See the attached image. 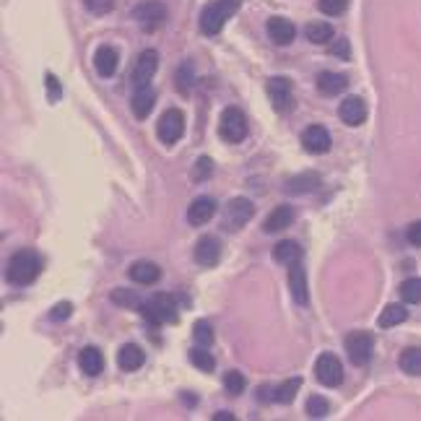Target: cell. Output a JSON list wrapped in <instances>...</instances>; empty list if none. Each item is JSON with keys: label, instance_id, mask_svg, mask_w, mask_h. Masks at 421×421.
Returning <instances> with one entry per match:
<instances>
[{"label": "cell", "instance_id": "41", "mask_svg": "<svg viewBox=\"0 0 421 421\" xmlns=\"http://www.w3.org/2000/svg\"><path fill=\"white\" fill-rule=\"evenodd\" d=\"M331 53L339 55V58H346V60H348V55H351V47H348L346 39H336V42H333V47H331Z\"/></svg>", "mask_w": 421, "mask_h": 421}, {"label": "cell", "instance_id": "35", "mask_svg": "<svg viewBox=\"0 0 421 421\" xmlns=\"http://www.w3.org/2000/svg\"><path fill=\"white\" fill-rule=\"evenodd\" d=\"M224 388L229 395H240V393L245 390V377H242L237 369H229L224 375Z\"/></svg>", "mask_w": 421, "mask_h": 421}, {"label": "cell", "instance_id": "37", "mask_svg": "<svg viewBox=\"0 0 421 421\" xmlns=\"http://www.w3.org/2000/svg\"><path fill=\"white\" fill-rule=\"evenodd\" d=\"M190 86H193V65L190 63H182L180 70H177V89L182 94H190Z\"/></svg>", "mask_w": 421, "mask_h": 421}, {"label": "cell", "instance_id": "15", "mask_svg": "<svg viewBox=\"0 0 421 421\" xmlns=\"http://www.w3.org/2000/svg\"><path fill=\"white\" fill-rule=\"evenodd\" d=\"M268 37L273 39V45H292L294 37H297V29H294V23L289 18H281V16H273L268 18Z\"/></svg>", "mask_w": 421, "mask_h": 421}, {"label": "cell", "instance_id": "1", "mask_svg": "<svg viewBox=\"0 0 421 421\" xmlns=\"http://www.w3.org/2000/svg\"><path fill=\"white\" fill-rule=\"evenodd\" d=\"M39 273H42V257H39L34 250H18V252L11 255V260H8L6 279L14 286H29Z\"/></svg>", "mask_w": 421, "mask_h": 421}, {"label": "cell", "instance_id": "11", "mask_svg": "<svg viewBox=\"0 0 421 421\" xmlns=\"http://www.w3.org/2000/svg\"><path fill=\"white\" fill-rule=\"evenodd\" d=\"M268 99L273 102L276 112H289L294 107V91L289 78H271L268 81Z\"/></svg>", "mask_w": 421, "mask_h": 421}, {"label": "cell", "instance_id": "26", "mask_svg": "<svg viewBox=\"0 0 421 421\" xmlns=\"http://www.w3.org/2000/svg\"><path fill=\"white\" fill-rule=\"evenodd\" d=\"M408 320V309L403 304H388L383 309V315L377 317V325L380 328H395V325L406 323Z\"/></svg>", "mask_w": 421, "mask_h": 421}, {"label": "cell", "instance_id": "28", "mask_svg": "<svg viewBox=\"0 0 421 421\" xmlns=\"http://www.w3.org/2000/svg\"><path fill=\"white\" fill-rule=\"evenodd\" d=\"M398 367L406 372V375L421 377V348H406V351L398 356Z\"/></svg>", "mask_w": 421, "mask_h": 421}, {"label": "cell", "instance_id": "33", "mask_svg": "<svg viewBox=\"0 0 421 421\" xmlns=\"http://www.w3.org/2000/svg\"><path fill=\"white\" fill-rule=\"evenodd\" d=\"M328 411H331V403L323 395H309L307 398V414L312 419H323V416H328Z\"/></svg>", "mask_w": 421, "mask_h": 421}, {"label": "cell", "instance_id": "24", "mask_svg": "<svg viewBox=\"0 0 421 421\" xmlns=\"http://www.w3.org/2000/svg\"><path fill=\"white\" fill-rule=\"evenodd\" d=\"M154 105H156V94H154L151 86L136 89V94H133V114H136L138 120H146L151 114V110H154Z\"/></svg>", "mask_w": 421, "mask_h": 421}, {"label": "cell", "instance_id": "25", "mask_svg": "<svg viewBox=\"0 0 421 421\" xmlns=\"http://www.w3.org/2000/svg\"><path fill=\"white\" fill-rule=\"evenodd\" d=\"M302 257V247L294 240H281L276 247H273V260L281 265H292Z\"/></svg>", "mask_w": 421, "mask_h": 421}, {"label": "cell", "instance_id": "45", "mask_svg": "<svg viewBox=\"0 0 421 421\" xmlns=\"http://www.w3.org/2000/svg\"><path fill=\"white\" fill-rule=\"evenodd\" d=\"M213 421H234V416L229 414V411H221V414L213 416Z\"/></svg>", "mask_w": 421, "mask_h": 421}, {"label": "cell", "instance_id": "43", "mask_svg": "<svg viewBox=\"0 0 421 421\" xmlns=\"http://www.w3.org/2000/svg\"><path fill=\"white\" fill-rule=\"evenodd\" d=\"M408 242L411 245H416V247H421V221H416V224H411L408 226Z\"/></svg>", "mask_w": 421, "mask_h": 421}, {"label": "cell", "instance_id": "39", "mask_svg": "<svg viewBox=\"0 0 421 421\" xmlns=\"http://www.w3.org/2000/svg\"><path fill=\"white\" fill-rule=\"evenodd\" d=\"M83 6H86V11L94 16H105L110 14L114 8V0H83Z\"/></svg>", "mask_w": 421, "mask_h": 421}, {"label": "cell", "instance_id": "22", "mask_svg": "<svg viewBox=\"0 0 421 421\" xmlns=\"http://www.w3.org/2000/svg\"><path fill=\"white\" fill-rule=\"evenodd\" d=\"M94 68H97V73L102 78L114 75V70H117V53H114V47L110 45L99 47L97 53H94Z\"/></svg>", "mask_w": 421, "mask_h": 421}, {"label": "cell", "instance_id": "38", "mask_svg": "<svg viewBox=\"0 0 421 421\" xmlns=\"http://www.w3.org/2000/svg\"><path fill=\"white\" fill-rule=\"evenodd\" d=\"M210 172H213V161H210L208 156H201L196 161V166H193V180H208Z\"/></svg>", "mask_w": 421, "mask_h": 421}, {"label": "cell", "instance_id": "14", "mask_svg": "<svg viewBox=\"0 0 421 421\" xmlns=\"http://www.w3.org/2000/svg\"><path fill=\"white\" fill-rule=\"evenodd\" d=\"M339 114H341V120L346 122V125L356 128V125H361V122H364V117H367V105H364V99H361V97H346L343 102H341Z\"/></svg>", "mask_w": 421, "mask_h": 421}, {"label": "cell", "instance_id": "6", "mask_svg": "<svg viewBox=\"0 0 421 421\" xmlns=\"http://www.w3.org/2000/svg\"><path fill=\"white\" fill-rule=\"evenodd\" d=\"M182 133H185V114H182L180 110H174V107L172 110H166L156 122L159 141L166 143V146H172V143L180 141Z\"/></svg>", "mask_w": 421, "mask_h": 421}, {"label": "cell", "instance_id": "20", "mask_svg": "<svg viewBox=\"0 0 421 421\" xmlns=\"http://www.w3.org/2000/svg\"><path fill=\"white\" fill-rule=\"evenodd\" d=\"M78 367L83 369V375L97 377V375H102V369H105V356H102V351H99L97 346H86L78 353Z\"/></svg>", "mask_w": 421, "mask_h": 421}, {"label": "cell", "instance_id": "13", "mask_svg": "<svg viewBox=\"0 0 421 421\" xmlns=\"http://www.w3.org/2000/svg\"><path fill=\"white\" fill-rule=\"evenodd\" d=\"M218 257H221V242H218L216 237H210V234L201 237L198 245H196L198 265H203V268H213V265L218 263Z\"/></svg>", "mask_w": 421, "mask_h": 421}, {"label": "cell", "instance_id": "42", "mask_svg": "<svg viewBox=\"0 0 421 421\" xmlns=\"http://www.w3.org/2000/svg\"><path fill=\"white\" fill-rule=\"evenodd\" d=\"M45 81H47V94H50L53 99H60L63 91H60V83H58V78H55V75L50 73V75L45 78Z\"/></svg>", "mask_w": 421, "mask_h": 421}, {"label": "cell", "instance_id": "40", "mask_svg": "<svg viewBox=\"0 0 421 421\" xmlns=\"http://www.w3.org/2000/svg\"><path fill=\"white\" fill-rule=\"evenodd\" d=\"M70 312H73V304L70 302H58L53 307V312H50V320L53 323H63V320H68Z\"/></svg>", "mask_w": 421, "mask_h": 421}, {"label": "cell", "instance_id": "21", "mask_svg": "<svg viewBox=\"0 0 421 421\" xmlns=\"http://www.w3.org/2000/svg\"><path fill=\"white\" fill-rule=\"evenodd\" d=\"M346 86H348V78L343 73L325 70V73L317 75V89H320V94H325V97H339L341 91H346Z\"/></svg>", "mask_w": 421, "mask_h": 421}, {"label": "cell", "instance_id": "44", "mask_svg": "<svg viewBox=\"0 0 421 421\" xmlns=\"http://www.w3.org/2000/svg\"><path fill=\"white\" fill-rule=\"evenodd\" d=\"M112 299L117 302V304H130V307H136L138 304V297H128L125 292H114Z\"/></svg>", "mask_w": 421, "mask_h": 421}, {"label": "cell", "instance_id": "3", "mask_svg": "<svg viewBox=\"0 0 421 421\" xmlns=\"http://www.w3.org/2000/svg\"><path fill=\"white\" fill-rule=\"evenodd\" d=\"M141 312L151 325L174 323L177 320V302H174L172 294H154L141 304Z\"/></svg>", "mask_w": 421, "mask_h": 421}, {"label": "cell", "instance_id": "34", "mask_svg": "<svg viewBox=\"0 0 421 421\" xmlns=\"http://www.w3.org/2000/svg\"><path fill=\"white\" fill-rule=\"evenodd\" d=\"M193 339H196L198 346H206V348L213 343V331H210V325L206 323V320H198V323L193 325Z\"/></svg>", "mask_w": 421, "mask_h": 421}, {"label": "cell", "instance_id": "5", "mask_svg": "<svg viewBox=\"0 0 421 421\" xmlns=\"http://www.w3.org/2000/svg\"><path fill=\"white\" fill-rule=\"evenodd\" d=\"M372 351H375V339H372V333L353 331L346 336V353H348V359H351V364L364 367V364L372 359Z\"/></svg>", "mask_w": 421, "mask_h": 421}, {"label": "cell", "instance_id": "18", "mask_svg": "<svg viewBox=\"0 0 421 421\" xmlns=\"http://www.w3.org/2000/svg\"><path fill=\"white\" fill-rule=\"evenodd\" d=\"M289 289H292V297L297 304H307V299H309L307 297V273H304L299 260L289 265Z\"/></svg>", "mask_w": 421, "mask_h": 421}, {"label": "cell", "instance_id": "12", "mask_svg": "<svg viewBox=\"0 0 421 421\" xmlns=\"http://www.w3.org/2000/svg\"><path fill=\"white\" fill-rule=\"evenodd\" d=\"M302 146H304L309 154H328V151H331V133H328L323 125H309V128L302 133Z\"/></svg>", "mask_w": 421, "mask_h": 421}, {"label": "cell", "instance_id": "36", "mask_svg": "<svg viewBox=\"0 0 421 421\" xmlns=\"http://www.w3.org/2000/svg\"><path fill=\"white\" fill-rule=\"evenodd\" d=\"M348 8V0H317V11L325 16H341Z\"/></svg>", "mask_w": 421, "mask_h": 421}, {"label": "cell", "instance_id": "29", "mask_svg": "<svg viewBox=\"0 0 421 421\" xmlns=\"http://www.w3.org/2000/svg\"><path fill=\"white\" fill-rule=\"evenodd\" d=\"M320 185V177H317L315 172H304L299 174V177H294V180H289V193H294V196H299V193H312V190Z\"/></svg>", "mask_w": 421, "mask_h": 421}, {"label": "cell", "instance_id": "27", "mask_svg": "<svg viewBox=\"0 0 421 421\" xmlns=\"http://www.w3.org/2000/svg\"><path fill=\"white\" fill-rule=\"evenodd\" d=\"M304 34H307V39L312 42V45H331L333 42V26L331 23H325V21H315V23H309L307 29H304Z\"/></svg>", "mask_w": 421, "mask_h": 421}, {"label": "cell", "instance_id": "8", "mask_svg": "<svg viewBox=\"0 0 421 421\" xmlns=\"http://www.w3.org/2000/svg\"><path fill=\"white\" fill-rule=\"evenodd\" d=\"M133 18H136L146 31H154L166 21V8H164V3H159V0H146V3L133 8Z\"/></svg>", "mask_w": 421, "mask_h": 421}, {"label": "cell", "instance_id": "16", "mask_svg": "<svg viewBox=\"0 0 421 421\" xmlns=\"http://www.w3.org/2000/svg\"><path fill=\"white\" fill-rule=\"evenodd\" d=\"M128 276H130V281H136V284L151 286L161 279V268H159L156 263H151V260H136V263L128 268Z\"/></svg>", "mask_w": 421, "mask_h": 421}, {"label": "cell", "instance_id": "19", "mask_svg": "<svg viewBox=\"0 0 421 421\" xmlns=\"http://www.w3.org/2000/svg\"><path fill=\"white\" fill-rule=\"evenodd\" d=\"M143 361H146V353H143L141 346L136 343H125V346L117 351V367L122 372H136V369L143 367Z\"/></svg>", "mask_w": 421, "mask_h": 421}, {"label": "cell", "instance_id": "7", "mask_svg": "<svg viewBox=\"0 0 421 421\" xmlns=\"http://www.w3.org/2000/svg\"><path fill=\"white\" fill-rule=\"evenodd\" d=\"M315 377H317V383H323L325 388H339V385L343 383V367H341L339 356H333V353L317 356Z\"/></svg>", "mask_w": 421, "mask_h": 421}, {"label": "cell", "instance_id": "30", "mask_svg": "<svg viewBox=\"0 0 421 421\" xmlns=\"http://www.w3.org/2000/svg\"><path fill=\"white\" fill-rule=\"evenodd\" d=\"M302 390V380L299 377H292V380H286L281 388H276V395H273V400L276 403H292L294 398H297V393Z\"/></svg>", "mask_w": 421, "mask_h": 421}, {"label": "cell", "instance_id": "10", "mask_svg": "<svg viewBox=\"0 0 421 421\" xmlns=\"http://www.w3.org/2000/svg\"><path fill=\"white\" fill-rule=\"evenodd\" d=\"M252 213H255V208H252V203H250L247 198H234V201H229V203H226L224 226L229 229V232H234V229H242V226H245L250 218H252Z\"/></svg>", "mask_w": 421, "mask_h": 421}, {"label": "cell", "instance_id": "2", "mask_svg": "<svg viewBox=\"0 0 421 421\" xmlns=\"http://www.w3.org/2000/svg\"><path fill=\"white\" fill-rule=\"evenodd\" d=\"M242 0H213L203 8L201 14V31L208 37H216L218 31L224 29V23L240 11Z\"/></svg>", "mask_w": 421, "mask_h": 421}, {"label": "cell", "instance_id": "4", "mask_svg": "<svg viewBox=\"0 0 421 421\" xmlns=\"http://www.w3.org/2000/svg\"><path fill=\"white\" fill-rule=\"evenodd\" d=\"M218 136L226 143H242L247 138V120L237 107H226L218 120Z\"/></svg>", "mask_w": 421, "mask_h": 421}, {"label": "cell", "instance_id": "32", "mask_svg": "<svg viewBox=\"0 0 421 421\" xmlns=\"http://www.w3.org/2000/svg\"><path fill=\"white\" fill-rule=\"evenodd\" d=\"M400 299L406 304H421V279H408L400 284Z\"/></svg>", "mask_w": 421, "mask_h": 421}, {"label": "cell", "instance_id": "17", "mask_svg": "<svg viewBox=\"0 0 421 421\" xmlns=\"http://www.w3.org/2000/svg\"><path fill=\"white\" fill-rule=\"evenodd\" d=\"M213 213H216V201H213V198H208V196L196 198L188 208V221L193 226L208 224L210 218H213Z\"/></svg>", "mask_w": 421, "mask_h": 421}, {"label": "cell", "instance_id": "31", "mask_svg": "<svg viewBox=\"0 0 421 421\" xmlns=\"http://www.w3.org/2000/svg\"><path fill=\"white\" fill-rule=\"evenodd\" d=\"M190 361H193V367H198L201 372H213L216 369V359H213V353L206 351V346H198L190 351Z\"/></svg>", "mask_w": 421, "mask_h": 421}, {"label": "cell", "instance_id": "23", "mask_svg": "<svg viewBox=\"0 0 421 421\" xmlns=\"http://www.w3.org/2000/svg\"><path fill=\"white\" fill-rule=\"evenodd\" d=\"M294 221V208L292 206H279V208H273L271 213H268V218H265V234H276L281 232V229H286V226H292Z\"/></svg>", "mask_w": 421, "mask_h": 421}, {"label": "cell", "instance_id": "9", "mask_svg": "<svg viewBox=\"0 0 421 421\" xmlns=\"http://www.w3.org/2000/svg\"><path fill=\"white\" fill-rule=\"evenodd\" d=\"M156 68H159L156 50H143V53L138 55L136 68H133V75H130L133 89H146V86H151V78H154Z\"/></svg>", "mask_w": 421, "mask_h": 421}]
</instances>
